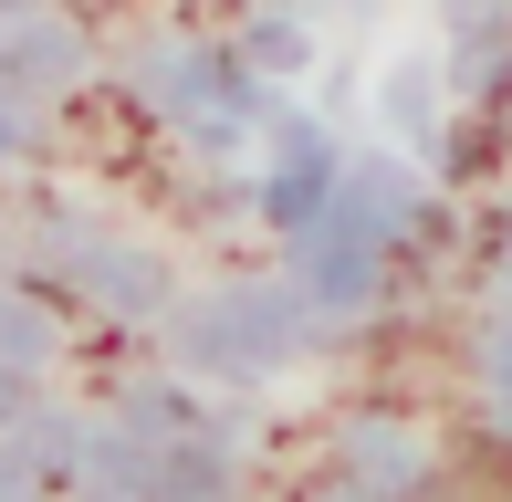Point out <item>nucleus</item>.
Returning a JSON list of instances; mask_svg holds the SVG:
<instances>
[{
    "instance_id": "1",
    "label": "nucleus",
    "mask_w": 512,
    "mask_h": 502,
    "mask_svg": "<svg viewBox=\"0 0 512 502\" xmlns=\"http://www.w3.org/2000/svg\"><path fill=\"white\" fill-rule=\"evenodd\" d=\"M450 502H512V461H481L471 482H450Z\"/></svg>"
}]
</instances>
